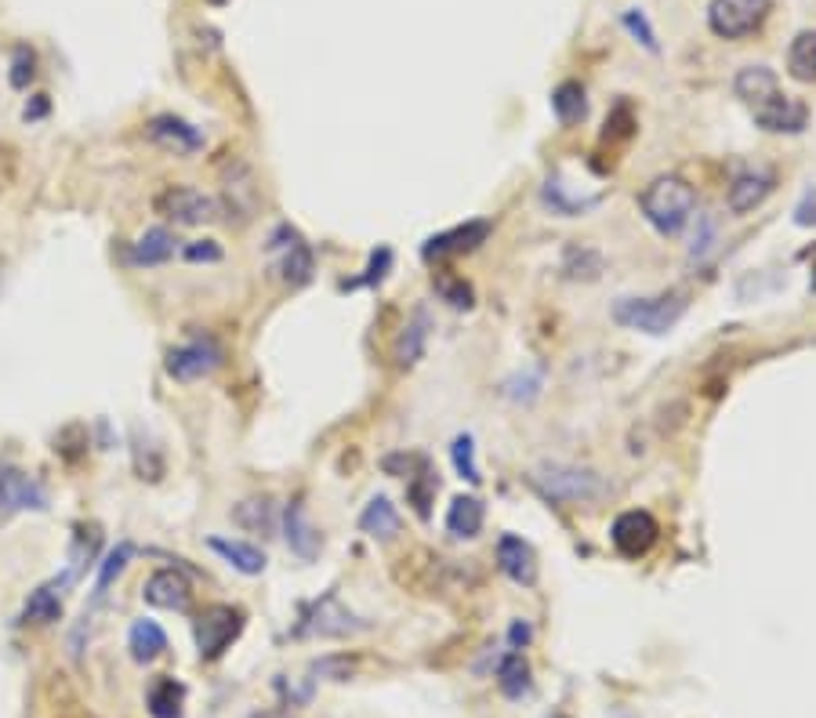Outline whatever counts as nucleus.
<instances>
[{"label": "nucleus", "mask_w": 816, "mask_h": 718, "mask_svg": "<svg viewBox=\"0 0 816 718\" xmlns=\"http://www.w3.org/2000/svg\"><path fill=\"white\" fill-rule=\"evenodd\" d=\"M639 211L660 236H679L697 215V193L679 175H660L639 196Z\"/></svg>", "instance_id": "nucleus-1"}, {"label": "nucleus", "mask_w": 816, "mask_h": 718, "mask_svg": "<svg viewBox=\"0 0 816 718\" xmlns=\"http://www.w3.org/2000/svg\"><path fill=\"white\" fill-rule=\"evenodd\" d=\"M530 486L552 505H588V501H599V497H606V490H610L599 472L581 468V465H563V461H544V465L533 468Z\"/></svg>", "instance_id": "nucleus-2"}, {"label": "nucleus", "mask_w": 816, "mask_h": 718, "mask_svg": "<svg viewBox=\"0 0 816 718\" xmlns=\"http://www.w3.org/2000/svg\"><path fill=\"white\" fill-rule=\"evenodd\" d=\"M686 305H690V301L679 291L657 294V298H621L613 305V320L628 331H643V334H653V338H660V334H668L675 323L686 316Z\"/></svg>", "instance_id": "nucleus-3"}, {"label": "nucleus", "mask_w": 816, "mask_h": 718, "mask_svg": "<svg viewBox=\"0 0 816 718\" xmlns=\"http://www.w3.org/2000/svg\"><path fill=\"white\" fill-rule=\"evenodd\" d=\"M364 628L367 624L342 606L337 592H326L323 599L301 606V621L295 628V639H348V635H356Z\"/></svg>", "instance_id": "nucleus-4"}, {"label": "nucleus", "mask_w": 816, "mask_h": 718, "mask_svg": "<svg viewBox=\"0 0 816 718\" xmlns=\"http://www.w3.org/2000/svg\"><path fill=\"white\" fill-rule=\"evenodd\" d=\"M153 211L174 225H207V222H218L221 204L211 193H200V189H193V185H163L153 196Z\"/></svg>", "instance_id": "nucleus-5"}, {"label": "nucleus", "mask_w": 816, "mask_h": 718, "mask_svg": "<svg viewBox=\"0 0 816 718\" xmlns=\"http://www.w3.org/2000/svg\"><path fill=\"white\" fill-rule=\"evenodd\" d=\"M240 632H243V610L240 606H226V602L207 606L200 617L193 621L196 653H200V660H218L232 642L240 639Z\"/></svg>", "instance_id": "nucleus-6"}, {"label": "nucleus", "mask_w": 816, "mask_h": 718, "mask_svg": "<svg viewBox=\"0 0 816 718\" xmlns=\"http://www.w3.org/2000/svg\"><path fill=\"white\" fill-rule=\"evenodd\" d=\"M773 11V0H711L708 4V26L722 40L751 37Z\"/></svg>", "instance_id": "nucleus-7"}, {"label": "nucleus", "mask_w": 816, "mask_h": 718, "mask_svg": "<svg viewBox=\"0 0 816 718\" xmlns=\"http://www.w3.org/2000/svg\"><path fill=\"white\" fill-rule=\"evenodd\" d=\"M269 251L279 254L276 273L287 287H306L317 273V258H312V247L306 243V236L290 225H276L269 236Z\"/></svg>", "instance_id": "nucleus-8"}, {"label": "nucleus", "mask_w": 816, "mask_h": 718, "mask_svg": "<svg viewBox=\"0 0 816 718\" xmlns=\"http://www.w3.org/2000/svg\"><path fill=\"white\" fill-rule=\"evenodd\" d=\"M221 359H226V352H221V345L215 338H193V341L179 345V349H171L163 367H168V378L189 385V381L211 378L221 367Z\"/></svg>", "instance_id": "nucleus-9"}, {"label": "nucleus", "mask_w": 816, "mask_h": 718, "mask_svg": "<svg viewBox=\"0 0 816 718\" xmlns=\"http://www.w3.org/2000/svg\"><path fill=\"white\" fill-rule=\"evenodd\" d=\"M22 512H48V490L22 468L0 465V519Z\"/></svg>", "instance_id": "nucleus-10"}, {"label": "nucleus", "mask_w": 816, "mask_h": 718, "mask_svg": "<svg viewBox=\"0 0 816 718\" xmlns=\"http://www.w3.org/2000/svg\"><path fill=\"white\" fill-rule=\"evenodd\" d=\"M490 233H494V222H486V218H472V222L443 229V233L425 240L422 258L425 262H447V258H458V254H472L480 243H486Z\"/></svg>", "instance_id": "nucleus-11"}, {"label": "nucleus", "mask_w": 816, "mask_h": 718, "mask_svg": "<svg viewBox=\"0 0 816 718\" xmlns=\"http://www.w3.org/2000/svg\"><path fill=\"white\" fill-rule=\"evenodd\" d=\"M77 574L66 570L62 577H51V581H44L41 588H33L30 599L22 602V613H19V624H33V628H51V624L62 621V599L66 592L73 588Z\"/></svg>", "instance_id": "nucleus-12"}, {"label": "nucleus", "mask_w": 816, "mask_h": 718, "mask_svg": "<svg viewBox=\"0 0 816 718\" xmlns=\"http://www.w3.org/2000/svg\"><path fill=\"white\" fill-rule=\"evenodd\" d=\"M660 537V526L657 519L643 508H632V512H621L613 519V530H610V541L613 548L624 555V559H643V555L657 544Z\"/></svg>", "instance_id": "nucleus-13"}, {"label": "nucleus", "mask_w": 816, "mask_h": 718, "mask_svg": "<svg viewBox=\"0 0 816 718\" xmlns=\"http://www.w3.org/2000/svg\"><path fill=\"white\" fill-rule=\"evenodd\" d=\"M146 138L160 149H168L174 157H193L204 149V131L193 127L189 120L174 117V113H160L146 124Z\"/></svg>", "instance_id": "nucleus-14"}, {"label": "nucleus", "mask_w": 816, "mask_h": 718, "mask_svg": "<svg viewBox=\"0 0 816 718\" xmlns=\"http://www.w3.org/2000/svg\"><path fill=\"white\" fill-rule=\"evenodd\" d=\"M751 113H755V124L773 135H798V131H806V124H809L806 102L791 99L784 91H777L773 99H766L762 106H755Z\"/></svg>", "instance_id": "nucleus-15"}, {"label": "nucleus", "mask_w": 816, "mask_h": 718, "mask_svg": "<svg viewBox=\"0 0 816 718\" xmlns=\"http://www.w3.org/2000/svg\"><path fill=\"white\" fill-rule=\"evenodd\" d=\"M142 599L157 610H174L182 613L193 602V584L189 577L174 566H160V570L149 574V581L142 584Z\"/></svg>", "instance_id": "nucleus-16"}, {"label": "nucleus", "mask_w": 816, "mask_h": 718, "mask_svg": "<svg viewBox=\"0 0 816 718\" xmlns=\"http://www.w3.org/2000/svg\"><path fill=\"white\" fill-rule=\"evenodd\" d=\"M284 537H287V548L295 552L301 563H312L320 555V548H323V537H320L317 523L309 519V508H306V501H301V497H295V501L287 505V512H284Z\"/></svg>", "instance_id": "nucleus-17"}, {"label": "nucleus", "mask_w": 816, "mask_h": 718, "mask_svg": "<svg viewBox=\"0 0 816 718\" xmlns=\"http://www.w3.org/2000/svg\"><path fill=\"white\" fill-rule=\"evenodd\" d=\"M773 185H777L773 171H766V167H759V171H740V175L733 178L729 189H726V207H729L733 215H751L755 207H762L769 200Z\"/></svg>", "instance_id": "nucleus-18"}, {"label": "nucleus", "mask_w": 816, "mask_h": 718, "mask_svg": "<svg viewBox=\"0 0 816 718\" xmlns=\"http://www.w3.org/2000/svg\"><path fill=\"white\" fill-rule=\"evenodd\" d=\"M497 566H501V574L516 584L530 588L533 581H538V555H533L530 544L516 534H505L497 541Z\"/></svg>", "instance_id": "nucleus-19"}, {"label": "nucleus", "mask_w": 816, "mask_h": 718, "mask_svg": "<svg viewBox=\"0 0 816 718\" xmlns=\"http://www.w3.org/2000/svg\"><path fill=\"white\" fill-rule=\"evenodd\" d=\"M174 251H179V240H174L171 229H146L142 236H138L135 243H127L124 251V262L127 265H163L174 258Z\"/></svg>", "instance_id": "nucleus-20"}, {"label": "nucleus", "mask_w": 816, "mask_h": 718, "mask_svg": "<svg viewBox=\"0 0 816 718\" xmlns=\"http://www.w3.org/2000/svg\"><path fill=\"white\" fill-rule=\"evenodd\" d=\"M428 331H433V316H428V309H414V316L403 323L400 338H395V363L403 370L414 367L417 359L425 356V345H428Z\"/></svg>", "instance_id": "nucleus-21"}, {"label": "nucleus", "mask_w": 816, "mask_h": 718, "mask_svg": "<svg viewBox=\"0 0 816 718\" xmlns=\"http://www.w3.org/2000/svg\"><path fill=\"white\" fill-rule=\"evenodd\" d=\"M483 519H486V508H483L480 497H472V494L453 497L450 508H447V530H450V537H461V541L480 537Z\"/></svg>", "instance_id": "nucleus-22"}, {"label": "nucleus", "mask_w": 816, "mask_h": 718, "mask_svg": "<svg viewBox=\"0 0 816 718\" xmlns=\"http://www.w3.org/2000/svg\"><path fill=\"white\" fill-rule=\"evenodd\" d=\"M400 526H403L400 512H395V505L381 494L370 497V505L364 508V516H359V530L375 541H392L395 534H400Z\"/></svg>", "instance_id": "nucleus-23"}, {"label": "nucleus", "mask_w": 816, "mask_h": 718, "mask_svg": "<svg viewBox=\"0 0 816 718\" xmlns=\"http://www.w3.org/2000/svg\"><path fill=\"white\" fill-rule=\"evenodd\" d=\"M733 91H737V99H744L748 106H762L766 99H773L780 84H777V73L769 66H744L737 80H733Z\"/></svg>", "instance_id": "nucleus-24"}, {"label": "nucleus", "mask_w": 816, "mask_h": 718, "mask_svg": "<svg viewBox=\"0 0 816 718\" xmlns=\"http://www.w3.org/2000/svg\"><path fill=\"white\" fill-rule=\"evenodd\" d=\"M211 544V552L215 555H221L232 570H240V574H248V577H258L262 570H265V552L258 548V544H248V541H226V537H211L207 541Z\"/></svg>", "instance_id": "nucleus-25"}, {"label": "nucleus", "mask_w": 816, "mask_h": 718, "mask_svg": "<svg viewBox=\"0 0 816 718\" xmlns=\"http://www.w3.org/2000/svg\"><path fill=\"white\" fill-rule=\"evenodd\" d=\"M232 523L240 530H248V534H262L269 537L276 530V505L273 497H248V501H240L232 508Z\"/></svg>", "instance_id": "nucleus-26"}, {"label": "nucleus", "mask_w": 816, "mask_h": 718, "mask_svg": "<svg viewBox=\"0 0 816 718\" xmlns=\"http://www.w3.org/2000/svg\"><path fill=\"white\" fill-rule=\"evenodd\" d=\"M530 686H533V679H530L527 657H522L519 650H508L497 660V690L505 693L508 700H519V697H527Z\"/></svg>", "instance_id": "nucleus-27"}, {"label": "nucleus", "mask_w": 816, "mask_h": 718, "mask_svg": "<svg viewBox=\"0 0 816 718\" xmlns=\"http://www.w3.org/2000/svg\"><path fill=\"white\" fill-rule=\"evenodd\" d=\"M439 490V476L433 468H428L425 458L414 461V472H406V501L414 505V512L428 519L433 516V497Z\"/></svg>", "instance_id": "nucleus-28"}, {"label": "nucleus", "mask_w": 816, "mask_h": 718, "mask_svg": "<svg viewBox=\"0 0 816 718\" xmlns=\"http://www.w3.org/2000/svg\"><path fill=\"white\" fill-rule=\"evenodd\" d=\"M127 650H131L138 664H153L168 650V635H163L157 621H135L131 632H127Z\"/></svg>", "instance_id": "nucleus-29"}, {"label": "nucleus", "mask_w": 816, "mask_h": 718, "mask_svg": "<svg viewBox=\"0 0 816 718\" xmlns=\"http://www.w3.org/2000/svg\"><path fill=\"white\" fill-rule=\"evenodd\" d=\"M149 715L153 718H182V708H185V686L179 679L163 675L157 679L153 686H149Z\"/></svg>", "instance_id": "nucleus-30"}, {"label": "nucleus", "mask_w": 816, "mask_h": 718, "mask_svg": "<svg viewBox=\"0 0 816 718\" xmlns=\"http://www.w3.org/2000/svg\"><path fill=\"white\" fill-rule=\"evenodd\" d=\"M552 113L559 124H581L588 117V99H585V88L577 84V80H563L555 91H552Z\"/></svg>", "instance_id": "nucleus-31"}, {"label": "nucleus", "mask_w": 816, "mask_h": 718, "mask_svg": "<svg viewBox=\"0 0 816 718\" xmlns=\"http://www.w3.org/2000/svg\"><path fill=\"white\" fill-rule=\"evenodd\" d=\"M788 73L802 80V84H813L816 80V30H802L788 48Z\"/></svg>", "instance_id": "nucleus-32"}, {"label": "nucleus", "mask_w": 816, "mask_h": 718, "mask_svg": "<svg viewBox=\"0 0 816 718\" xmlns=\"http://www.w3.org/2000/svg\"><path fill=\"white\" fill-rule=\"evenodd\" d=\"M135 559V544L131 541H120L116 548L106 555V559L99 563V577H95V599H106V592H110V584L120 577L124 570H127V563Z\"/></svg>", "instance_id": "nucleus-33"}, {"label": "nucleus", "mask_w": 816, "mask_h": 718, "mask_svg": "<svg viewBox=\"0 0 816 718\" xmlns=\"http://www.w3.org/2000/svg\"><path fill=\"white\" fill-rule=\"evenodd\" d=\"M436 294L447 301L450 309H472L475 305V291H472V283L464 280V276L439 273L436 276Z\"/></svg>", "instance_id": "nucleus-34"}, {"label": "nucleus", "mask_w": 816, "mask_h": 718, "mask_svg": "<svg viewBox=\"0 0 816 718\" xmlns=\"http://www.w3.org/2000/svg\"><path fill=\"white\" fill-rule=\"evenodd\" d=\"M392 269V247H378L375 254H370V265L364 276H356V280H345L342 291H356V287H378L384 276H389Z\"/></svg>", "instance_id": "nucleus-35"}, {"label": "nucleus", "mask_w": 816, "mask_h": 718, "mask_svg": "<svg viewBox=\"0 0 816 718\" xmlns=\"http://www.w3.org/2000/svg\"><path fill=\"white\" fill-rule=\"evenodd\" d=\"M450 458H453V468H458L461 479H469V483H480L483 479L480 476V465H475V439L472 436H458V439H453Z\"/></svg>", "instance_id": "nucleus-36"}, {"label": "nucleus", "mask_w": 816, "mask_h": 718, "mask_svg": "<svg viewBox=\"0 0 816 718\" xmlns=\"http://www.w3.org/2000/svg\"><path fill=\"white\" fill-rule=\"evenodd\" d=\"M37 77V55H33L26 44L22 48H15V55H11V88H30V80Z\"/></svg>", "instance_id": "nucleus-37"}, {"label": "nucleus", "mask_w": 816, "mask_h": 718, "mask_svg": "<svg viewBox=\"0 0 816 718\" xmlns=\"http://www.w3.org/2000/svg\"><path fill=\"white\" fill-rule=\"evenodd\" d=\"M621 22H624V30L632 33V37L643 44L646 51H657V33H653V26H650V19L643 15L639 8H632V11H624L621 15Z\"/></svg>", "instance_id": "nucleus-38"}, {"label": "nucleus", "mask_w": 816, "mask_h": 718, "mask_svg": "<svg viewBox=\"0 0 816 718\" xmlns=\"http://www.w3.org/2000/svg\"><path fill=\"white\" fill-rule=\"evenodd\" d=\"M182 258L185 262H221V247L215 240H193L182 247Z\"/></svg>", "instance_id": "nucleus-39"}, {"label": "nucleus", "mask_w": 816, "mask_h": 718, "mask_svg": "<svg viewBox=\"0 0 816 718\" xmlns=\"http://www.w3.org/2000/svg\"><path fill=\"white\" fill-rule=\"evenodd\" d=\"M533 639V628H530V624L527 621H516V624H512V628H508V642H512V650H527V642Z\"/></svg>", "instance_id": "nucleus-40"}, {"label": "nucleus", "mask_w": 816, "mask_h": 718, "mask_svg": "<svg viewBox=\"0 0 816 718\" xmlns=\"http://www.w3.org/2000/svg\"><path fill=\"white\" fill-rule=\"evenodd\" d=\"M44 113H48V102H44V95H37V106H26V120H37V117H44Z\"/></svg>", "instance_id": "nucleus-41"}, {"label": "nucleus", "mask_w": 816, "mask_h": 718, "mask_svg": "<svg viewBox=\"0 0 816 718\" xmlns=\"http://www.w3.org/2000/svg\"><path fill=\"white\" fill-rule=\"evenodd\" d=\"M251 718H295L290 711H254Z\"/></svg>", "instance_id": "nucleus-42"}, {"label": "nucleus", "mask_w": 816, "mask_h": 718, "mask_svg": "<svg viewBox=\"0 0 816 718\" xmlns=\"http://www.w3.org/2000/svg\"><path fill=\"white\" fill-rule=\"evenodd\" d=\"M806 258L813 262V291H816V243H813V247L806 251Z\"/></svg>", "instance_id": "nucleus-43"}, {"label": "nucleus", "mask_w": 816, "mask_h": 718, "mask_svg": "<svg viewBox=\"0 0 816 718\" xmlns=\"http://www.w3.org/2000/svg\"><path fill=\"white\" fill-rule=\"evenodd\" d=\"M215 4H226V0H215Z\"/></svg>", "instance_id": "nucleus-44"}]
</instances>
